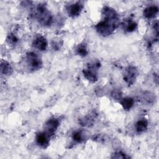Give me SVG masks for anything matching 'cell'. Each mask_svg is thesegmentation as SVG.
<instances>
[{
    "mask_svg": "<svg viewBox=\"0 0 159 159\" xmlns=\"http://www.w3.org/2000/svg\"><path fill=\"white\" fill-rule=\"evenodd\" d=\"M112 158H129V157H127L126 155V154H125L124 153L122 152H116L113 154V156L112 157Z\"/></svg>",
    "mask_w": 159,
    "mask_h": 159,
    "instance_id": "obj_19",
    "label": "cell"
},
{
    "mask_svg": "<svg viewBox=\"0 0 159 159\" xmlns=\"http://www.w3.org/2000/svg\"><path fill=\"white\" fill-rule=\"evenodd\" d=\"M103 19L96 25V31L103 37L111 34L118 27L120 19L117 12L112 8L105 6L102 10Z\"/></svg>",
    "mask_w": 159,
    "mask_h": 159,
    "instance_id": "obj_1",
    "label": "cell"
},
{
    "mask_svg": "<svg viewBox=\"0 0 159 159\" xmlns=\"http://www.w3.org/2000/svg\"><path fill=\"white\" fill-rule=\"evenodd\" d=\"M134 103V99L130 97H126L122 99L120 101V104L123 107V109L125 111H128L131 109Z\"/></svg>",
    "mask_w": 159,
    "mask_h": 159,
    "instance_id": "obj_13",
    "label": "cell"
},
{
    "mask_svg": "<svg viewBox=\"0 0 159 159\" xmlns=\"http://www.w3.org/2000/svg\"><path fill=\"white\" fill-rule=\"evenodd\" d=\"M76 53L80 56L86 57L88 53L86 45L85 43L79 44L76 48Z\"/></svg>",
    "mask_w": 159,
    "mask_h": 159,
    "instance_id": "obj_15",
    "label": "cell"
},
{
    "mask_svg": "<svg viewBox=\"0 0 159 159\" xmlns=\"http://www.w3.org/2000/svg\"><path fill=\"white\" fill-rule=\"evenodd\" d=\"M34 15L39 24L43 26H50L53 22V17L44 4H39L35 8Z\"/></svg>",
    "mask_w": 159,
    "mask_h": 159,
    "instance_id": "obj_2",
    "label": "cell"
},
{
    "mask_svg": "<svg viewBox=\"0 0 159 159\" xmlns=\"http://www.w3.org/2000/svg\"><path fill=\"white\" fill-rule=\"evenodd\" d=\"M158 12V7L156 6L152 5L147 7L143 12V16L147 19H152L155 17Z\"/></svg>",
    "mask_w": 159,
    "mask_h": 159,
    "instance_id": "obj_10",
    "label": "cell"
},
{
    "mask_svg": "<svg viewBox=\"0 0 159 159\" xmlns=\"http://www.w3.org/2000/svg\"><path fill=\"white\" fill-rule=\"evenodd\" d=\"M72 138L73 140L77 143H80L83 140V135L82 133L80 131H76L73 132L72 135Z\"/></svg>",
    "mask_w": 159,
    "mask_h": 159,
    "instance_id": "obj_17",
    "label": "cell"
},
{
    "mask_svg": "<svg viewBox=\"0 0 159 159\" xmlns=\"http://www.w3.org/2000/svg\"><path fill=\"white\" fill-rule=\"evenodd\" d=\"M80 124L83 126H89L94 122V117L91 116H86L80 119Z\"/></svg>",
    "mask_w": 159,
    "mask_h": 159,
    "instance_id": "obj_16",
    "label": "cell"
},
{
    "mask_svg": "<svg viewBox=\"0 0 159 159\" xmlns=\"http://www.w3.org/2000/svg\"><path fill=\"white\" fill-rule=\"evenodd\" d=\"M100 66V63L98 60L93 61L88 64L86 68L83 70L84 78L90 82H96L98 80V71Z\"/></svg>",
    "mask_w": 159,
    "mask_h": 159,
    "instance_id": "obj_3",
    "label": "cell"
},
{
    "mask_svg": "<svg viewBox=\"0 0 159 159\" xmlns=\"http://www.w3.org/2000/svg\"><path fill=\"white\" fill-rule=\"evenodd\" d=\"M6 40L9 44H12V45H15L18 41V39L17 38V37L14 34H12V33L9 34L7 35Z\"/></svg>",
    "mask_w": 159,
    "mask_h": 159,
    "instance_id": "obj_18",
    "label": "cell"
},
{
    "mask_svg": "<svg viewBox=\"0 0 159 159\" xmlns=\"http://www.w3.org/2000/svg\"><path fill=\"white\" fill-rule=\"evenodd\" d=\"M122 26L124 29L127 32H134L137 27V24L135 22L133 21L132 19H127L124 20L122 23Z\"/></svg>",
    "mask_w": 159,
    "mask_h": 159,
    "instance_id": "obj_11",
    "label": "cell"
},
{
    "mask_svg": "<svg viewBox=\"0 0 159 159\" xmlns=\"http://www.w3.org/2000/svg\"><path fill=\"white\" fill-rule=\"evenodd\" d=\"M35 140L39 146L43 148H46L49 145L50 136L45 132H39L36 135Z\"/></svg>",
    "mask_w": 159,
    "mask_h": 159,
    "instance_id": "obj_9",
    "label": "cell"
},
{
    "mask_svg": "<svg viewBox=\"0 0 159 159\" xmlns=\"http://www.w3.org/2000/svg\"><path fill=\"white\" fill-rule=\"evenodd\" d=\"M148 127V121L145 119H142L139 120L135 125L136 130L138 133H142L145 132Z\"/></svg>",
    "mask_w": 159,
    "mask_h": 159,
    "instance_id": "obj_12",
    "label": "cell"
},
{
    "mask_svg": "<svg viewBox=\"0 0 159 159\" xmlns=\"http://www.w3.org/2000/svg\"><path fill=\"white\" fill-rule=\"evenodd\" d=\"M26 61L30 70L33 71L39 70L42 66V61L40 57L34 52L26 53Z\"/></svg>",
    "mask_w": 159,
    "mask_h": 159,
    "instance_id": "obj_4",
    "label": "cell"
},
{
    "mask_svg": "<svg viewBox=\"0 0 159 159\" xmlns=\"http://www.w3.org/2000/svg\"><path fill=\"white\" fill-rule=\"evenodd\" d=\"M32 46L40 51H44L47 47V41L42 35L37 36L32 42Z\"/></svg>",
    "mask_w": 159,
    "mask_h": 159,
    "instance_id": "obj_8",
    "label": "cell"
},
{
    "mask_svg": "<svg viewBox=\"0 0 159 159\" xmlns=\"http://www.w3.org/2000/svg\"><path fill=\"white\" fill-rule=\"evenodd\" d=\"M138 71L137 68L132 66L127 67L124 73V80L128 85H132L135 81L137 76Z\"/></svg>",
    "mask_w": 159,
    "mask_h": 159,
    "instance_id": "obj_5",
    "label": "cell"
},
{
    "mask_svg": "<svg viewBox=\"0 0 159 159\" xmlns=\"http://www.w3.org/2000/svg\"><path fill=\"white\" fill-rule=\"evenodd\" d=\"M112 96L114 98H115L116 99H119L121 98L122 94L120 93V91H114L112 93Z\"/></svg>",
    "mask_w": 159,
    "mask_h": 159,
    "instance_id": "obj_20",
    "label": "cell"
},
{
    "mask_svg": "<svg viewBox=\"0 0 159 159\" xmlns=\"http://www.w3.org/2000/svg\"><path fill=\"white\" fill-rule=\"evenodd\" d=\"M59 121L55 118H51L45 124V132L50 137L53 135L59 126Z\"/></svg>",
    "mask_w": 159,
    "mask_h": 159,
    "instance_id": "obj_6",
    "label": "cell"
},
{
    "mask_svg": "<svg viewBox=\"0 0 159 159\" xmlns=\"http://www.w3.org/2000/svg\"><path fill=\"white\" fill-rule=\"evenodd\" d=\"M1 73L8 75L12 73V69L8 62L6 61H2L1 63Z\"/></svg>",
    "mask_w": 159,
    "mask_h": 159,
    "instance_id": "obj_14",
    "label": "cell"
},
{
    "mask_svg": "<svg viewBox=\"0 0 159 159\" xmlns=\"http://www.w3.org/2000/svg\"><path fill=\"white\" fill-rule=\"evenodd\" d=\"M83 8V5L81 2H77L75 4L68 6L66 9H67V12L69 16L75 17L78 16L80 14Z\"/></svg>",
    "mask_w": 159,
    "mask_h": 159,
    "instance_id": "obj_7",
    "label": "cell"
}]
</instances>
